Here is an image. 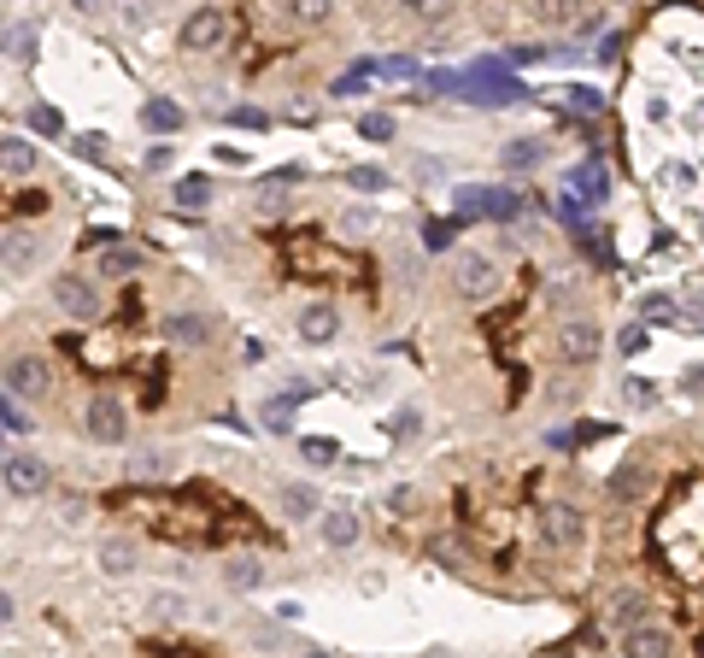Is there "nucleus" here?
I'll return each mask as SVG.
<instances>
[{"label":"nucleus","instance_id":"58836bf2","mask_svg":"<svg viewBox=\"0 0 704 658\" xmlns=\"http://www.w3.org/2000/svg\"><path fill=\"white\" fill-rule=\"evenodd\" d=\"M616 347H623L628 359H634V353H646V330H640V324H634V330H623V342H616Z\"/></svg>","mask_w":704,"mask_h":658},{"label":"nucleus","instance_id":"a211bd4d","mask_svg":"<svg viewBox=\"0 0 704 658\" xmlns=\"http://www.w3.org/2000/svg\"><path fill=\"white\" fill-rule=\"evenodd\" d=\"M282 512H288V517H300V523H305V517H317V512H323L317 488H312V482H288V488H282Z\"/></svg>","mask_w":704,"mask_h":658},{"label":"nucleus","instance_id":"ddd939ff","mask_svg":"<svg viewBox=\"0 0 704 658\" xmlns=\"http://www.w3.org/2000/svg\"><path fill=\"white\" fill-rule=\"evenodd\" d=\"M165 342H177V347H205V342H212V317H200V312H170V317H165Z\"/></svg>","mask_w":704,"mask_h":658},{"label":"nucleus","instance_id":"09e8293b","mask_svg":"<svg viewBox=\"0 0 704 658\" xmlns=\"http://www.w3.org/2000/svg\"><path fill=\"white\" fill-rule=\"evenodd\" d=\"M300 658H329V653H317V647H305V653H300Z\"/></svg>","mask_w":704,"mask_h":658},{"label":"nucleus","instance_id":"e433bc0d","mask_svg":"<svg viewBox=\"0 0 704 658\" xmlns=\"http://www.w3.org/2000/svg\"><path fill=\"white\" fill-rule=\"evenodd\" d=\"M230 118H235L242 130H265V124H270V118H265V112H253V107H235Z\"/></svg>","mask_w":704,"mask_h":658},{"label":"nucleus","instance_id":"393cba45","mask_svg":"<svg viewBox=\"0 0 704 658\" xmlns=\"http://www.w3.org/2000/svg\"><path fill=\"white\" fill-rule=\"evenodd\" d=\"M147 612L159 617V623H182V617H188V600H182V594H165V588H159V594L147 600Z\"/></svg>","mask_w":704,"mask_h":658},{"label":"nucleus","instance_id":"1a4fd4ad","mask_svg":"<svg viewBox=\"0 0 704 658\" xmlns=\"http://www.w3.org/2000/svg\"><path fill=\"white\" fill-rule=\"evenodd\" d=\"M223 36H230V19H223L217 7L188 12V24H182V47H188V54H212V47H223Z\"/></svg>","mask_w":704,"mask_h":658},{"label":"nucleus","instance_id":"cd10ccee","mask_svg":"<svg viewBox=\"0 0 704 658\" xmlns=\"http://www.w3.org/2000/svg\"><path fill=\"white\" fill-rule=\"evenodd\" d=\"M353 189H365V194H376V189H388V171H382V165H353Z\"/></svg>","mask_w":704,"mask_h":658},{"label":"nucleus","instance_id":"4be33fe9","mask_svg":"<svg viewBox=\"0 0 704 658\" xmlns=\"http://www.w3.org/2000/svg\"><path fill=\"white\" fill-rule=\"evenodd\" d=\"M142 253H135V247H107V253H100V277H130V271H142Z\"/></svg>","mask_w":704,"mask_h":658},{"label":"nucleus","instance_id":"f3484780","mask_svg":"<svg viewBox=\"0 0 704 658\" xmlns=\"http://www.w3.org/2000/svg\"><path fill=\"white\" fill-rule=\"evenodd\" d=\"M182 118H188V112L177 107V100H165V94H159V100H147V107H142V124L153 130V136H177V130H182Z\"/></svg>","mask_w":704,"mask_h":658},{"label":"nucleus","instance_id":"79ce46f5","mask_svg":"<svg viewBox=\"0 0 704 658\" xmlns=\"http://www.w3.org/2000/svg\"><path fill=\"white\" fill-rule=\"evenodd\" d=\"M681 394H686V400H704V365H699V370H686Z\"/></svg>","mask_w":704,"mask_h":658},{"label":"nucleus","instance_id":"7c9ffc66","mask_svg":"<svg viewBox=\"0 0 704 658\" xmlns=\"http://www.w3.org/2000/svg\"><path fill=\"white\" fill-rule=\"evenodd\" d=\"M417 430H423V412H417V406H405L400 417H393V435H400V442H411Z\"/></svg>","mask_w":704,"mask_h":658},{"label":"nucleus","instance_id":"f704fd0d","mask_svg":"<svg viewBox=\"0 0 704 658\" xmlns=\"http://www.w3.org/2000/svg\"><path fill=\"white\" fill-rule=\"evenodd\" d=\"M170 159H177V147H170V142H153L147 147V171H165Z\"/></svg>","mask_w":704,"mask_h":658},{"label":"nucleus","instance_id":"423d86ee","mask_svg":"<svg viewBox=\"0 0 704 658\" xmlns=\"http://www.w3.org/2000/svg\"><path fill=\"white\" fill-rule=\"evenodd\" d=\"M540 542L552 553H576L581 542H588V517H581L576 505H546L540 512Z\"/></svg>","mask_w":704,"mask_h":658},{"label":"nucleus","instance_id":"9d476101","mask_svg":"<svg viewBox=\"0 0 704 658\" xmlns=\"http://www.w3.org/2000/svg\"><path fill=\"white\" fill-rule=\"evenodd\" d=\"M335 335H340V312L329 306V300H317V306L300 312V342L305 347H329Z\"/></svg>","mask_w":704,"mask_h":658},{"label":"nucleus","instance_id":"72a5a7b5","mask_svg":"<svg viewBox=\"0 0 704 658\" xmlns=\"http://www.w3.org/2000/svg\"><path fill=\"white\" fill-rule=\"evenodd\" d=\"M30 130H42V136H54V130H59V112H54V107H36V112H30Z\"/></svg>","mask_w":704,"mask_h":658},{"label":"nucleus","instance_id":"20e7f679","mask_svg":"<svg viewBox=\"0 0 704 658\" xmlns=\"http://www.w3.org/2000/svg\"><path fill=\"white\" fill-rule=\"evenodd\" d=\"M42 253H47V242H42V230H24V224H12L7 235H0V271L7 277H30L42 265Z\"/></svg>","mask_w":704,"mask_h":658},{"label":"nucleus","instance_id":"b1692460","mask_svg":"<svg viewBox=\"0 0 704 658\" xmlns=\"http://www.w3.org/2000/svg\"><path fill=\"white\" fill-rule=\"evenodd\" d=\"M540 154H546L540 142H528V136H517V142H505V154H500V165H505V171H528V165H540Z\"/></svg>","mask_w":704,"mask_h":658},{"label":"nucleus","instance_id":"473e14b6","mask_svg":"<svg viewBox=\"0 0 704 658\" xmlns=\"http://www.w3.org/2000/svg\"><path fill=\"white\" fill-rule=\"evenodd\" d=\"M640 312H646V317H675V300H669V294H646Z\"/></svg>","mask_w":704,"mask_h":658},{"label":"nucleus","instance_id":"6e6552de","mask_svg":"<svg viewBox=\"0 0 704 658\" xmlns=\"http://www.w3.org/2000/svg\"><path fill=\"white\" fill-rule=\"evenodd\" d=\"M599 347H605V335H599L593 317H570V324L558 330V353H563V365H593V359H599Z\"/></svg>","mask_w":704,"mask_h":658},{"label":"nucleus","instance_id":"a18cd8bd","mask_svg":"<svg viewBox=\"0 0 704 658\" xmlns=\"http://www.w3.org/2000/svg\"><path fill=\"white\" fill-rule=\"evenodd\" d=\"M100 142H107V136H77V154L82 159H100Z\"/></svg>","mask_w":704,"mask_h":658},{"label":"nucleus","instance_id":"a878e982","mask_svg":"<svg viewBox=\"0 0 704 658\" xmlns=\"http://www.w3.org/2000/svg\"><path fill=\"white\" fill-rule=\"evenodd\" d=\"M358 136L365 142H393V118L388 112H365L358 118Z\"/></svg>","mask_w":704,"mask_h":658},{"label":"nucleus","instance_id":"37998d69","mask_svg":"<svg viewBox=\"0 0 704 658\" xmlns=\"http://www.w3.org/2000/svg\"><path fill=\"white\" fill-rule=\"evenodd\" d=\"M59 512H65V523H82V512H89V500H82V494H71V500L59 505Z\"/></svg>","mask_w":704,"mask_h":658},{"label":"nucleus","instance_id":"7ed1b4c3","mask_svg":"<svg viewBox=\"0 0 704 658\" xmlns=\"http://www.w3.org/2000/svg\"><path fill=\"white\" fill-rule=\"evenodd\" d=\"M54 300H59L65 317H77V324H94V317L107 312V294H100V282L77 277V271H65V277L54 282Z\"/></svg>","mask_w":704,"mask_h":658},{"label":"nucleus","instance_id":"39448f33","mask_svg":"<svg viewBox=\"0 0 704 658\" xmlns=\"http://www.w3.org/2000/svg\"><path fill=\"white\" fill-rule=\"evenodd\" d=\"M452 289L463 300H493V294H500V271H493L488 253H458V259H452Z\"/></svg>","mask_w":704,"mask_h":658},{"label":"nucleus","instance_id":"4468645a","mask_svg":"<svg viewBox=\"0 0 704 658\" xmlns=\"http://www.w3.org/2000/svg\"><path fill=\"white\" fill-rule=\"evenodd\" d=\"M605 494H611L616 505L646 500V494H651V470H646V465H623V470H616V477L605 482Z\"/></svg>","mask_w":704,"mask_h":658},{"label":"nucleus","instance_id":"c85d7f7f","mask_svg":"<svg viewBox=\"0 0 704 658\" xmlns=\"http://www.w3.org/2000/svg\"><path fill=\"white\" fill-rule=\"evenodd\" d=\"M623 400H628V406H640V412H646V406H658V388H651L646 377H628V382H623Z\"/></svg>","mask_w":704,"mask_h":658},{"label":"nucleus","instance_id":"6ab92c4d","mask_svg":"<svg viewBox=\"0 0 704 658\" xmlns=\"http://www.w3.org/2000/svg\"><path fill=\"white\" fill-rule=\"evenodd\" d=\"M170 200H177L182 212H200V207H212V177H182L177 189H170Z\"/></svg>","mask_w":704,"mask_h":658},{"label":"nucleus","instance_id":"ea45409f","mask_svg":"<svg viewBox=\"0 0 704 658\" xmlns=\"http://www.w3.org/2000/svg\"><path fill=\"white\" fill-rule=\"evenodd\" d=\"M259 212H265V218H282V212H288V194H282V189H270V194L259 200Z\"/></svg>","mask_w":704,"mask_h":658},{"label":"nucleus","instance_id":"4c0bfd02","mask_svg":"<svg viewBox=\"0 0 704 658\" xmlns=\"http://www.w3.org/2000/svg\"><path fill=\"white\" fill-rule=\"evenodd\" d=\"M570 400H576V382H552V388H546V406H570Z\"/></svg>","mask_w":704,"mask_h":658},{"label":"nucleus","instance_id":"c756f323","mask_svg":"<svg viewBox=\"0 0 704 658\" xmlns=\"http://www.w3.org/2000/svg\"><path fill=\"white\" fill-rule=\"evenodd\" d=\"M0 54L30 59V54H36V30H7V47H0Z\"/></svg>","mask_w":704,"mask_h":658},{"label":"nucleus","instance_id":"aec40b11","mask_svg":"<svg viewBox=\"0 0 704 658\" xmlns=\"http://www.w3.org/2000/svg\"><path fill=\"white\" fill-rule=\"evenodd\" d=\"M611 194V182H605V165H581V171H576V200H588V207H599V200H605Z\"/></svg>","mask_w":704,"mask_h":658},{"label":"nucleus","instance_id":"2eb2a0df","mask_svg":"<svg viewBox=\"0 0 704 658\" xmlns=\"http://www.w3.org/2000/svg\"><path fill=\"white\" fill-rule=\"evenodd\" d=\"M135 559H142V553H135L130 535H107V542H100V570H107V577H130Z\"/></svg>","mask_w":704,"mask_h":658},{"label":"nucleus","instance_id":"de8ad7c7","mask_svg":"<svg viewBox=\"0 0 704 658\" xmlns=\"http://www.w3.org/2000/svg\"><path fill=\"white\" fill-rule=\"evenodd\" d=\"M12 612H19V600H12L7 588H0V629H7V623H12Z\"/></svg>","mask_w":704,"mask_h":658},{"label":"nucleus","instance_id":"9b49d317","mask_svg":"<svg viewBox=\"0 0 704 658\" xmlns=\"http://www.w3.org/2000/svg\"><path fill=\"white\" fill-rule=\"evenodd\" d=\"M623 658H675V635L669 629H651V623H640V629L623 635Z\"/></svg>","mask_w":704,"mask_h":658},{"label":"nucleus","instance_id":"8fccbe9b","mask_svg":"<svg viewBox=\"0 0 704 658\" xmlns=\"http://www.w3.org/2000/svg\"><path fill=\"white\" fill-rule=\"evenodd\" d=\"M400 7H411V12H417V7H428V0H400Z\"/></svg>","mask_w":704,"mask_h":658},{"label":"nucleus","instance_id":"0eeeda50","mask_svg":"<svg viewBox=\"0 0 704 658\" xmlns=\"http://www.w3.org/2000/svg\"><path fill=\"white\" fill-rule=\"evenodd\" d=\"M47 388H54V365H47L42 353H19V359H7V394L42 400Z\"/></svg>","mask_w":704,"mask_h":658},{"label":"nucleus","instance_id":"dca6fc26","mask_svg":"<svg viewBox=\"0 0 704 658\" xmlns=\"http://www.w3.org/2000/svg\"><path fill=\"white\" fill-rule=\"evenodd\" d=\"M317 529H323V542H329V547H353L358 535H365V523H358V517L347 512V505H335V512H323Z\"/></svg>","mask_w":704,"mask_h":658},{"label":"nucleus","instance_id":"49530a36","mask_svg":"<svg viewBox=\"0 0 704 658\" xmlns=\"http://www.w3.org/2000/svg\"><path fill=\"white\" fill-rule=\"evenodd\" d=\"M570 100H576L581 112H599V94H593V89H570Z\"/></svg>","mask_w":704,"mask_h":658},{"label":"nucleus","instance_id":"5701e85b","mask_svg":"<svg viewBox=\"0 0 704 658\" xmlns=\"http://www.w3.org/2000/svg\"><path fill=\"white\" fill-rule=\"evenodd\" d=\"M223 582L242 588V594H247V588H265V565L259 559H230V565H223Z\"/></svg>","mask_w":704,"mask_h":658},{"label":"nucleus","instance_id":"2f4dec72","mask_svg":"<svg viewBox=\"0 0 704 658\" xmlns=\"http://www.w3.org/2000/svg\"><path fill=\"white\" fill-rule=\"evenodd\" d=\"M663 182H669V189H681V194H686L699 177H693V165H663Z\"/></svg>","mask_w":704,"mask_h":658},{"label":"nucleus","instance_id":"f257e3e1","mask_svg":"<svg viewBox=\"0 0 704 658\" xmlns=\"http://www.w3.org/2000/svg\"><path fill=\"white\" fill-rule=\"evenodd\" d=\"M0 488L19 500H36L54 488V470H47V459H36V453H7V459H0Z\"/></svg>","mask_w":704,"mask_h":658},{"label":"nucleus","instance_id":"c9c22d12","mask_svg":"<svg viewBox=\"0 0 704 658\" xmlns=\"http://www.w3.org/2000/svg\"><path fill=\"white\" fill-rule=\"evenodd\" d=\"M0 424H7V430H30V417H24L19 406H12L7 394H0Z\"/></svg>","mask_w":704,"mask_h":658},{"label":"nucleus","instance_id":"c03bdc74","mask_svg":"<svg viewBox=\"0 0 704 658\" xmlns=\"http://www.w3.org/2000/svg\"><path fill=\"white\" fill-rule=\"evenodd\" d=\"M124 19L142 30V24H147V0H124Z\"/></svg>","mask_w":704,"mask_h":658},{"label":"nucleus","instance_id":"bb28decb","mask_svg":"<svg viewBox=\"0 0 704 658\" xmlns=\"http://www.w3.org/2000/svg\"><path fill=\"white\" fill-rule=\"evenodd\" d=\"M288 12H294L300 24H323L335 12V0H288Z\"/></svg>","mask_w":704,"mask_h":658},{"label":"nucleus","instance_id":"412c9836","mask_svg":"<svg viewBox=\"0 0 704 658\" xmlns=\"http://www.w3.org/2000/svg\"><path fill=\"white\" fill-rule=\"evenodd\" d=\"M605 617H611V629H623V635H628V629H640V617H646V600H640V594H616Z\"/></svg>","mask_w":704,"mask_h":658},{"label":"nucleus","instance_id":"f8f14e48","mask_svg":"<svg viewBox=\"0 0 704 658\" xmlns=\"http://www.w3.org/2000/svg\"><path fill=\"white\" fill-rule=\"evenodd\" d=\"M30 171H36V142L30 136H0V177L24 182Z\"/></svg>","mask_w":704,"mask_h":658},{"label":"nucleus","instance_id":"f03ea898","mask_svg":"<svg viewBox=\"0 0 704 658\" xmlns=\"http://www.w3.org/2000/svg\"><path fill=\"white\" fill-rule=\"evenodd\" d=\"M82 430H89V442H100V447H124V442H130V412H124V400H118V394H94L89 412H82Z\"/></svg>","mask_w":704,"mask_h":658},{"label":"nucleus","instance_id":"a19ab883","mask_svg":"<svg viewBox=\"0 0 704 658\" xmlns=\"http://www.w3.org/2000/svg\"><path fill=\"white\" fill-rule=\"evenodd\" d=\"M305 459H312V465H329V459H335V442H305Z\"/></svg>","mask_w":704,"mask_h":658}]
</instances>
